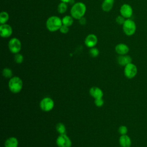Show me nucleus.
<instances>
[{
	"mask_svg": "<svg viewBox=\"0 0 147 147\" xmlns=\"http://www.w3.org/2000/svg\"><path fill=\"white\" fill-rule=\"evenodd\" d=\"M86 11V6L82 2L75 3L71 9V16L76 20L83 17Z\"/></svg>",
	"mask_w": 147,
	"mask_h": 147,
	"instance_id": "obj_1",
	"label": "nucleus"
},
{
	"mask_svg": "<svg viewBox=\"0 0 147 147\" xmlns=\"http://www.w3.org/2000/svg\"><path fill=\"white\" fill-rule=\"evenodd\" d=\"M62 25V20L59 17L55 16L49 17L46 22V27L50 32L60 30Z\"/></svg>",
	"mask_w": 147,
	"mask_h": 147,
	"instance_id": "obj_2",
	"label": "nucleus"
},
{
	"mask_svg": "<svg viewBox=\"0 0 147 147\" xmlns=\"http://www.w3.org/2000/svg\"><path fill=\"white\" fill-rule=\"evenodd\" d=\"M8 87L11 92L14 94L18 93L23 87L22 80L18 76L12 77L8 83Z\"/></svg>",
	"mask_w": 147,
	"mask_h": 147,
	"instance_id": "obj_3",
	"label": "nucleus"
},
{
	"mask_svg": "<svg viewBox=\"0 0 147 147\" xmlns=\"http://www.w3.org/2000/svg\"><path fill=\"white\" fill-rule=\"evenodd\" d=\"M122 29L126 35L128 36H132L136 31V24L133 20L130 18L126 19L122 25Z\"/></svg>",
	"mask_w": 147,
	"mask_h": 147,
	"instance_id": "obj_4",
	"label": "nucleus"
},
{
	"mask_svg": "<svg viewBox=\"0 0 147 147\" xmlns=\"http://www.w3.org/2000/svg\"><path fill=\"white\" fill-rule=\"evenodd\" d=\"M137 66L131 63L125 66L124 68V75L128 79L134 78L137 74Z\"/></svg>",
	"mask_w": 147,
	"mask_h": 147,
	"instance_id": "obj_5",
	"label": "nucleus"
},
{
	"mask_svg": "<svg viewBox=\"0 0 147 147\" xmlns=\"http://www.w3.org/2000/svg\"><path fill=\"white\" fill-rule=\"evenodd\" d=\"M8 47L11 53L15 54L18 53L21 49V41L17 38H13L9 41Z\"/></svg>",
	"mask_w": 147,
	"mask_h": 147,
	"instance_id": "obj_6",
	"label": "nucleus"
},
{
	"mask_svg": "<svg viewBox=\"0 0 147 147\" xmlns=\"http://www.w3.org/2000/svg\"><path fill=\"white\" fill-rule=\"evenodd\" d=\"M41 109L44 111H49L52 110L54 107V102L49 97L44 98L40 103Z\"/></svg>",
	"mask_w": 147,
	"mask_h": 147,
	"instance_id": "obj_7",
	"label": "nucleus"
},
{
	"mask_svg": "<svg viewBox=\"0 0 147 147\" xmlns=\"http://www.w3.org/2000/svg\"><path fill=\"white\" fill-rule=\"evenodd\" d=\"M56 144L58 147H71L72 141L65 134H60L56 139Z\"/></svg>",
	"mask_w": 147,
	"mask_h": 147,
	"instance_id": "obj_8",
	"label": "nucleus"
},
{
	"mask_svg": "<svg viewBox=\"0 0 147 147\" xmlns=\"http://www.w3.org/2000/svg\"><path fill=\"white\" fill-rule=\"evenodd\" d=\"M119 11L121 15L126 19L130 18L132 16L133 13L132 7L127 3L123 4L121 6Z\"/></svg>",
	"mask_w": 147,
	"mask_h": 147,
	"instance_id": "obj_9",
	"label": "nucleus"
},
{
	"mask_svg": "<svg viewBox=\"0 0 147 147\" xmlns=\"http://www.w3.org/2000/svg\"><path fill=\"white\" fill-rule=\"evenodd\" d=\"M13 32L11 27L8 24H1L0 26V35L3 38L10 37Z\"/></svg>",
	"mask_w": 147,
	"mask_h": 147,
	"instance_id": "obj_10",
	"label": "nucleus"
},
{
	"mask_svg": "<svg viewBox=\"0 0 147 147\" xmlns=\"http://www.w3.org/2000/svg\"><path fill=\"white\" fill-rule=\"evenodd\" d=\"M98 42V38L94 34H88L85 38V45L88 48H92L96 45Z\"/></svg>",
	"mask_w": 147,
	"mask_h": 147,
	"instance_id": "obj_11",
	"label": "nucleus"
},
{
	"mask_svg": "<svg viewBox=\"0 0 147 147\" xmlns=\"http://www.w3.org/2000/svg\"><path fill=\"white\" fill-rule=\"evenodd\" d=\"M115 51L119 55H125L129 52V48L126 44L120 43L115 46Z\"/></svg>",
	"mask_w": 147,
	"mask_h": 147,
	"instance_id": "obj_12",
	"label": "nucleus"
},
{
	"mask_svg": "<svg viewBox=\"0 0 147 147\" xmlns=\"http://www.w3.org/2000/svg\"><path fill=\"white\" fill-rule=\"evenodd\" d=\"M119 143L121 147H130L131 145V140L127 134L121 135L119 138Z\"/></svg>",
	"mask_w": 147,
	"mask_h": 147,
	"instance_id": "obj_13",
	"label": "nucleus"
},
{
	"mask_svg": "<svg viewBox=\"0 0 147 147\" xmlns=\"http://www.w3.org/2000/svg\"><path fill=\"white\" fill-rule=\"evenodd\" d=\"M132 61L131 57L127 55H119L117 58L118 63L121 66H125L127 64L131 63Z\"/></svg>",
	"mask_w": 147,
	"mask_h": 147,
	"instance_id": "obj_14",
	"label": "nucleus"
},
{
	"mask_svg": "<svg viewBox=\"0 0 147 147\" xmlns=\"http://www.w3.org/2000/svg\"><path fill=\"white\" fill-rule=\"evenodd\" d=\"M90 94L94 99L101 98L103 96L102 90L98 87H92L90 89Z\"/></svg>",
	"mask_w": 147,
	"mask_h": 147,
	"instance_id": "obj_15",
	"label": "nucleus"
},
{
	"mask_svg": "<svg viewBox=\"0 0 147 147\" xmlns=\"http://www.w3.org/2000/svg\"><path fill=\"white\" fill-rule=\"evenodd\" d=\"M114 3V0H104L102 5V9L105 11H109L112 9Z\"/></svg>",
	"mask_w": 147,
	"mask_h": 147,
	"instance_id": "obj_16",
	"label": "nucleus"
},
{
	"mask_svg": "<svg viewBox=\"0 0 147 147\" xmlns=\"http://www.w3.org/2000/svg\"><path fill=\"white\" fill-rule=\"evenodd\" d=\"M18 141L17 138L11 137L7 138L5 142V147H18Z\"/></svg>",
	"mask_w": 147,
	"mask_h": 147,
	"instance_id": "obj_17",
	"label": "nucleus"
},
{
	"mask_svg": "<svg viewBox=\"0 0 147 147\" xmlns=\"http://www.w3.org/2000/svg\"><path fill=\"white\" fill-rule=\"evenodd\" d=\"M73 18H74L72 16H64L63 18V19L61 20L63 25H65L67 26H69L72 25L74 22Z\"/></svg>",
	"mask_w": 147,
	"mask_h": 147,
	"instance_id": "obj_18",
	"label": "nucleus"
},
{
	"mask_svg": "<svg viewBox=\"0 0 147 147\" xmlns=\"http://www.w3.org/2000/svg\"><path fill=\"white\" fill-rule=\"evenodd\" d=\"M56 129L60 134H65V132H66L65 126L64 124H63L61 122H59L57 123V125H56Z\"/></svg>",
	"mask_w": 147,
	"mask_h": 147,
	"instance_id": "obj_19",
	"label": "nucleus"
},
{
	"mask_svg": "<svg viewBox=\"0 0 147 147\" xmlns=\"http://www.w3.org/2000/svg\"><path fill=\"white\" fill-rule=\"evenodd\" d=\"M9 18V14L6 11H2L0 13V23L1 24H5Z\"/></svg>",
	"mask_w": 147,
	"mask_h": 147,
	"instance_id": "obj_20",
	"label": "nucleus"
},
{
	"mask_svg": "<svg viewBox=\"0 0 147 147\" xmlns=\"http://www.w3.org/2000/svg\"><path fill=\"white\" fill-rule=\"evenodd\" d=\"M67 10V5L66 3L64 2H61L57 6V11L60 14L64 13Z\"/></svg>",
	"mask_w": 147,
	"mask_h": 147,
	"instance_id": "obj_21",
	"label": "nucleus"
},
{
	"mask_svg": "<svg viewBox=\"0 0 147 147\" xmlns=\"http://www.w3.org/2000/svg\"><path fill=\"white\" fill-rule=\"evenodd\" d=\"M2 75L6 78H11L13 76V72L11 69L5 68L2 70Z\"/></svg>",
	"mask_w": 147,
	"mask_h": 147,
	"instance_id": "obj_22",
	"label": "nucleus"
},
{
	"mask_svg": "<svg viewBox=\"0 0 147 147\" xmlns=\"http://www.w3.org/2000/svg\"><path fill=\"white\" fill-rule=\"evenodd\" d=\"M89 53L91 56H92L93 57H95L98 56V55L99 53V51L98 48L92 47V48H91V49H90Z\"/></svg>",
	"mask_w": 147,
	"mask_h": 147,
	"instance_id": "obj_23",
	"label": "nucleus"
},
{
	"mask_svg": "<svg viewBox=\"0 0 147 147\" xmlns=\"http://www.w3.org/2000/svg\"><path fill=\"white\" fill-rule=\"evenodd\" d=\"M14 59V61H16V63L21 64V63H22V61L24 60V57L21 54L18 53H16L15 55Z\"/></svg>",
	"mask_w": 147,
	"mask_h": 147,
	"instance_id": "obj_24",
	"label": "nucleus"
},
{
	"mask_svg": "<svg viewBox=\"0 0 147 147\" xmlns=\"http://www.w3.org/2000/svg\"><path fill=\"white\" fill-rule=\"evenodd\" d=\"M127 128L126 126L125 125H121L119 126V127L118 128V132L119 134H121V135H125L127 133Z\"/></svg>",
	"mask_w": 147,
	"mask_h": 147,
	"instance_id": "obj_25",
	"label": "nucleus"
},
{
	"mask_svg": "<svg viewBox=\"0 0 147 147\" xmlns=\"http://www.w3.org/2000/svg\"><path fill=\"white\" fill-rule=\"evenodd\" d=\"M126 19L125 17H123V16H122L121 15V16H118L117 17L116 19H115V21H116V22L119 24V25H123V23L125 22Z\"/></svg>",
	"mask_w": 147,
	"mask_h": 147,
	"instance_id": "obj_26",
	"label": "nucleus"
},
{
	"mask_svg": "<svg viewBox=\"0 0 147 147\" xmlns=\"http://www.w3.org/2000/svg\"><path fill=\"white\" fill-rule=\"evenodd\" d=\"M94 103H95V106H96L97 107H101L104 104V100L102 99V98H98V99H95Z\"/></svg>",
	"mask_w": 147,
	"mask_h": 147,
	"instance_id": "obj_27",
	"label": "nucleus"
},
{
	"mask_svg": "<svg viewBox=\"0 0 147 147\" xmlns=\"http://www.w3.org/2000/svg\"><path fill=\"white\" fill-rule=\"evenodd\" d=\"M60 31L61 33H63V34H66L68 33V32L69 31V28H68V26H67L65 25H62V26H61L60 29Z\"/></svg>",
	"mask_w": 147,
	"mask_h": 147,
	"instance_id": "obj_28",
	"label": "nucleus"
},
{
	"mask_svg": "<svg viewBox=\"0 0 147 147\" xmlns=\"http://www.w3.org/2000/svg\"><path fill=\"white\" fill-rule=\"evenodd\" d=\"M79 22H80V24H81V25H84V24H86V18H84V17H82L81 18H80L79 19Z\"/></svg>",
	"mask_w": 147,
	"mask_h": 147,
	"instance_id": "obj_29",
	"label": "nucleus"
},
{
	"mask_svg": "<svg viewBox=\"0 0 147 147\" xmlns=\"http://www.w3.org/2000/svg\"><path fill=\"white\" fill-rule=\"evenodd\" d=\"M62 2H64V3H68L71 0H60Z\"/></svg>",
	"mask_w": 147,
	"mask_h": 147,
	"instance_id": "obj_30",
	"label": "nucleus"
}]
</instances>
